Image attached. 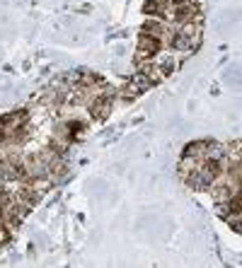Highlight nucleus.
I'll return each instance as SVG.
<instances>
[{
	"instance_id": "1",
	"label": "nucleus",
	"mask_w": 242,
	"mask_h": 268,
	"mask_svg": "<svg viewBox=\"0 0 242 268\" xmlns=\"http://www.w3.org/2000/svg\"><path fill=\"white\" fill-rule=\"evenodd\" d=\"M160 39L157 36H150V34H141L138 39V61H150V58L160 51Z\"/></svg>"
},
{
	"instance_id": "2",
	"label": "nucleus",
	"mask_w": 242,
	"mask_h": 268,
	"mask_svg": "<svg viewBox=\"0 0 242 268\" xmlns=\"http://www.w3.org/2000/svg\"><path fill=\"white\" fill-rule=\"evenodd\" d=\"M109 112H111V99L109 97H97V101L90 104V114H92L95 119H107Z\"/></svg>"
}]
</instances>
